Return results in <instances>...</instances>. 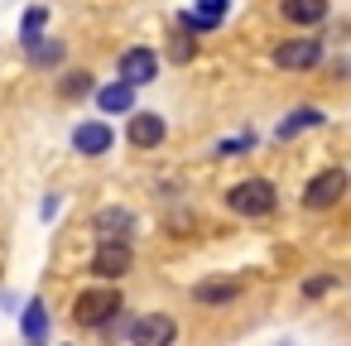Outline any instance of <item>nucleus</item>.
<instances>
[{"label": "nucleus", "mask_w": 351, "mask_h": 346, "mask_svg": "<svg viewBox=\"0 0 351 346\" xmlns=\"http://www.w3.org/2000/svg\"><path fill=\"white\" fill-rule=\"evenodd\" d=\"M154 73H159V53H154V49H125L121 63H116V77H125L130 87L154 82Z\"/></svg>", "instance_id": "nucleus-8"}, {"label": "nucleus", "mask_w": 351, "mask_h": 346, "mask_svg": "<svg viewBox=\"0 0 351 346\" xmlns=\"http://www.w3.org/2000/svg\"><path fill=\"white\" fill-rule=\"evenodd\" d=\"M236 149H250V135H241V140H221V145H217V154H236Z\"/></svg>", "instance_id": "nucleus-22"}, {"label": "nucleus", "mask_w": 351, "mask_h": 346, "mask_svg": "<svg viewBox=\"0 0 351 346\" xmlns=\"http://www.w3.org/2000/svg\"><path fill=\"white\" fill-rule=\"evenodd\" d=\"M279 15H284L289 25H298V29H313V25L327 20V0H284Z\"/></svg>", "instance_id": "nucleus-12"}, {"label": "nucleus", "mask_w": 351, "mask_h": 346, "mask_svg": "<svg viewBox=\"0 0 351 346\" xmlns=\"http://www.w3.org/2000/svg\"><path fill=\"white\" fill-rule=\"evenodd\" d=\"M313 125H322V111H317V106H298V111H289V116L279 121L274 135H279V140H293L298 130H313Z\"/></svg>", "instance_id": "nucleus-15"}, {"label": "nucleus", "mask_w": 351, "mask_h": 346, "mask_svg": "<svg viewBox=\"0 0 351 346\" xmlns=\"http://www.w3.org/2000/svg\"><path fill=\"white\" fill-rule=\"evenodd\" d=\"M73 149L87 154V159L111 154V149H116V130H111V121H82V125L73 130Z\"/></svg>", "instance_id": "nucleus-7"}, {"label": "nucleus", "mask_w": 351, "mask_h": 346, "mask_svg": "<svg viewBox=\"0 0 351 346\" xmlns=\"http://www.w3.org/2000/svg\"><path fill=\"white\" fill-rule=\"evenodd\" d=\"M29 58H34V68H53V63L63 58V44H58V39H34V44H29Z\"/></svg>", "instance_id": "nucleus-17"}, {"label": "nucleus", "mask_w": 351, "mask_h": 346, "mask_svg": "<svg viewBox=\"0 0 351 346\" xmlns=\"http://www.w3.org/2000/svg\"><path fill=\"white\" fill-rule=\"evenodd\" d=\"M346 188H351L346 169H322V173L308 178V188H303V207H308V212H327V207H337V202L346 197Z\"/></svg>", "instance_id": "nucleus-3"}, {"label": "nucleus", "mask_w": 351, "mask_h": 346, "mask_svg": "<svg viewBox=\"0 0 351 346\" xmlns=\"http://www.w3.org/2000/svg\"><path fill=\"white\" fill-rule=\"evenodd\" d=\"M44 25H49V10H44V5L25 10V20H20V34H25V44H34V39L44 34Z\"/></svg>", "instance_id": "nucleus-18"}, {"label": "nucleus", "mask_w": 351, "mask_h": 346, "mask_svg": "<svg viewBox=\"0 0 351 346\" xmlns=\"http://www.w3.org/2000/svg\"><path fill=\"white\" fill-rule=\"evenodd\" d=\"M29 346H44V341H29Z\"/></svg>", "instance_id": "nucleus-23"}, {"label": "nucleus", "mask_w": 351, "mask_h": 346, "mask_svg": "<svg viewBox=\"0 0 351 346\" xmlns=\"http://www.w3.org/2000/svg\"><path fill=\"white\" fill-rule=\"evenodd\" d=\"M193 298H197V303H217V308H226V303L241 298V284H231V279H202V284L193 288Z\"/></svg>", "instance_id": "nucleus-14"}, {"label": "nucleus", "mask_w": 351, "mask_h": 346, "mask_svg": "<svg viewBox=\"0 0 351 346\" xmlns=\"http://www.w3.org/2000/svg\"><path fill=\"white\" fill-rule=\"evenodd\" d=\"M317 63H322V39L298 34V39L274 44V68H284V73H308V68H317Z\"/></svg>", "instance_id": "nucleus-4"}, {"label": "nucleus", "mask_w": 351, "mask_h": 346, "mask_svg": "<svg viewBox=\"0 0 351 346\" xmlns=\"http://www.w3.org/2000/svg\"><path fill=\"white\" fill-rule=\"evenodd\" d=\"M97 106H101L106 116H130V111H135V87H130L125 77H116V82H106V87L97 92Z\"/></svg>", "instance_id": "nucleus-11"}, {"label": "nucleus", "mask_w": 351, "mask_h": 346, "mask_svg": "<svg viewBox=\"0 0 351 346\" xmlns=\"http://www.w3.org/2000/svg\"><path fill=\"white\" fill-rule=\"evenodd\" d=\"M332 284H337L332 274H317V279H308V284H303V298H322V293H327Z\"/></svg>", "instance_id": "nucleus-20"}, {"label": "nucleus", "mask_w": 351, "mask_h": 346, "mask_svg": "<svg viewBox=\"0 0 351 346\" xmlns=\"http://www.w3.org/2000/svg\"><path fill=\"white\" fill-rule=\"evenodd\" d=\"M130 264H135V255H130V245H125V240H101V245H97V255H92V274H97V279H106V284L125 279V274H130Z\"/></svg>", "instance_id": "nucleus-5"}, {"label": "nucleus", "mask_w": 351, "mask_h": 346, "mask_svg": "<svg viewBox=\"0 0 351 346\" xmlns=\"http://www.w3.org/2000/svg\"><path fill=\"white\" fill-rule=\"evenodd\" d=\"M226 10H231V0H193V5L183 10V29L188 34H207V29H217L226 20Z\"/></svg>", "instance_id": "nucleus-9"}, {"label": "nucleus", "mask_w": 351, "mask_h": 346, "mask_svg": "<svg viewBox=\"0 0 351 346\" xmlns=\"http://www.w3.org/2000/svg\"><path fill=\"white\" fill-rule=\"evenodd\" d=\"M20 332L29 336V341H44V332H49V312H44V303L34 298V303H25V312H20Z\"/></svg>", "instance_id": "nucleus-16"}, {"label": "nucleus", "mask_w": 351, "mask_h": 346, "mask_svg": "<svg viewBox=\"0 0 351 346\" xmlns=\"http://www.w3.org/2000/svg\"><path fill=\"white\" fill-rule=\"evenodd\" d=\"M87 92H92V73H73V77L63 82V97H73V101L87 97Z\"/></svg>", "instance_id": "nucleus-19"}, {"label": "nucleus", "mask_w": 351, "mask_h": 346, "mask_svg": "<svg viewBox=\"0 0 351 346\" xmlns=\"http://www.w3.org/2000/svg\"><path fill=\"white\" fill-rule=\"evenodd\" d=\"M92 231H97L101 240H125V236L135 231V217H130L125 207H106V212H97Z\"/></svg>", "instance_id": "nucleus-13"}, {"label": "nucleus", "mask_w": 351, "mask_h": 346, "mask_svg": "<svg viewBox=\"0 0 351 346\" xmlns=\"http://www.w3.org/2000/svg\"><path fill=\"white\" fill-rule=\"evenodd\" d=\"M226 207L236 217H269L274 212V183L269 178H245V183L226 188Z\"/></svg>", "instance_id": "nucleus-2"}, {"label": "nucleus", "mask_w": 351, "mask_h": 346, "mask_svg": "<svg viewBox=\"0 0 351 346\" xmlns=\"http://www.w3.org/2000/svg\"><path fill=\"white\" fill-rule=\"evenodd\" d=\"M193 53H197V44H193V39H178V44H173V58H178V63H188Z\"/></svg>", "instance_id": "nucleus-21"}, {"label": "nucleus", "mask_w": 351, "mask_h": 346, "mask_svg": "<svg viewBox=\"0 0 351 346\" xmlns=\"http://www.w3.org/2000/svg\"><path fill=\"white\" fill-rule=\"evenodd\" d=\"M178 336V322L169 312H145L130 322V346H173Z\"/></svg>", "instance_id": "nucleus-6"}, {"label": "nucleus", "mask_w": 351, "mask_h": 346, "mask_svg": "<svg viewBox=\"0 0 351 346\" xmlns=\"http://www.w3.org/2000/svg\"><path fill=\"white\" fill-rule=\"evenodd\" d=\"M121 308H125V303H121V293H116L111 284L82 288V293L73 298V322H82V327H111V317H116Z\"/></svg>", "instance_id": "nucleus-1"}, {"label": "nucleus", "mask_w": 351, "mask_h": 346, "mask_svg": "<svg viewBox=\"0 0 351 346\" xmlns=\"http://www.w3.org/2000/svg\"><path fill=\"white\" fill-rule=\"evenodd\" d=\"M130 145H135V149L164 145V116H154V111H130Z\"/></svg>", "instance_id": "nucleus-10"}]
</instances>
